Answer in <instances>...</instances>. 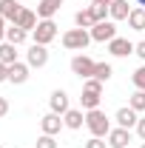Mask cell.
Masks as SVG:
<instances>
[{
  "label": "cell",
  "mask_w": 145,
  "mask_h": 148,
  "mask_svg": "<svg viewBox=\"0 0 145 148\" xmlns=\"http://www.w3.org/2000/svg\"><path fill=\"white\" fill-rule=\"evenodd\" d=\"M83 88H85V91H97V94H103V83H100L97 77H88V80H83Z\"/></svg>",
  "instance_id": "cell-27"
},
{
  "label": "cell",
  "mask_w": 145,
  "mask_h": 148,
  "mask_svg": "<svg viewBox=\"0 0 145 148\" xmlns=\"http://www.w3.org/2000/svg\"><path fill=\"white\" fill-rule=\"evenodd\" d=\"M91 3H97V6H111L114 0H91Z\"/></svg>",
  "instance_id": "cell-35"
},
{
  "label": "cell",
  "mask_w": 145,
  "mask_h": 148,
  "mask_svg": "<svg viewBox=\"0 0 145 148\" xmlns=\"http://www.w3.org/2000/svg\"><path fill=\"white\" fill-rule=\"evenodd\" d=\"M26 63L31 69H43L49 63V46H40V43H31L29 51H26Z\"/></svg>",
  "instance_id": "cell-6"
},
{
  "label": "cell",
  "mask_w": 145,
  "mask_h": 148,
  "mask_svg": "<svg viewBox=\"0 0 145 148\" xmlns=\"http://www.w3.org/2000/svg\"><path fill=\"white\" fill-rule=\"evenodd\" d=\"M128 106L137 111V114H142V111H145V91H140V88H137V91L128 97Z\"/></svg>",
  "instance_id": "cell-23"
},
{
  "label": "cell",
  "mask_w": 145,
  "mask_h": 148,
  "mask_svg": "<svg viewBox=\"0 0 145 148\" xmlns=\"http://www.w3.org/2000/svg\"><path fill=\"white\" fill-rule=\"evenodd\" d=\"M91 43V32L88 29H68L66 34H63V46L68 49V51H85Z\"/></svg>",
  "instance_id": "cell-2"
},
{
  "label": "cell",
  "mask_w": 145,
  "mask_h": 148,
  "mask_svg": "<svg viewBox=\"0 0 145 148\" xmlns=\"http://www.w3.org/2000/svg\"><path fill=\"white\" fill-rule=\"evenodd\" d=\"M94 23H97V20H94V14H91L88 6L80 9V12L74 14V26H77V29H94Z\"/></svg>",
  "instance_id": "cell-20"
},
{
  "label": "cell",
  "mask_w": 145,
  "mask_h": 148,
  "mask_svg": "<svg viewBox=\"0 0 145 148\" xmlns=\"http://www.w3.org/2000/svg\"><path fill=\"white\" fill-rule=\"evenodd\" d=\"M29 77H31V66H29V63H20L17 60V63L9 66V83H12V86H23Z\"/></svg>",
  "instance_id": "cell-8"
},
{
  "label": "cell",
  "mask_w": 145,
  "mask_h": 148,
  "mask_svg": "<svg viewBox=\"0 0 145 148\" xmlns=\"http://www.w3.org/2000/svg\"><path fill=\"white\" fill-rule=\"evenodd\" d=\"M85 148H108V143L103 137H91V140H85Z\"/></svg>",
  "instance_id": "cell-29"
},
{
  "label": "cell",
  "mask_w": 145,
  "mask_h": 148,
  "mask_svg": "<svg viewBox=\"0 0 145 148\" xmlns=\"http://www.w3.org/2000/svg\"><path fill=\"white\" fill-rule=\"evenodd\" d=\"M37 23H40V17H37V12H31V9H23L14 26H20L23 32H29V34H31V32L37 29Z\"/></svg>",
  "instance_id": "cell-16"
},
{
  "label": "cell",
  "mask_w": 145,
  "mask_h": 148,
  "mask_svg": "<svg viewBox=\"0 0 145 148\" xmlns=\"http://www.w3.org/2000/svg\"><path fill=\"white\" fill-rule=\"evenodd\" d=\"M88 32H91L94 43H111L117 37V26H114V20H100V23H94V29H88Z\"/></svg>",
  "instance_id": "cell-3"
},
{
  "label": "cell",
  "mask_w": 145,
  "mask_h": 148,
  "mask_svg": "<svg viewBox=\"0 0 145 148\" xmlns=\"http://www.w3.org/2000/svg\"><path fill=\"white\" fill-rule=\"evenodd\" d=\"M137 137H140V140H145V117H140V123H137Z\"/></svg>",
  "instance_id": "cell-31"
},
{
  "label": "cell",
  "mask_w": 145,
  "mask_h": 148,
  "mask_svg": "<svg viewBox=\"0 0 145 148\" xmlns=\"http://www.w3.org/2000/svg\"><path fill=\"white\" fill-rule=\"evenodd\" d=\"M94 69H97V60H91L88 54H77V57H71V71L77 74L80 80L94 77Z\"/></svg>",
  "instance_id": "cell-4"
},
{
  "label": "cell",
  "mask_w": 145,
  "mask_h": 148,
  "mask_svg": "<svg viewBox=\"0 0 145 148\" xmlns=\"http://www.w3.org/2000/svg\"><path fill=\"white\" fill-rule=\"evenodd\" d=\"M0 83H9V66L0 63Z\"/></svg>",
  "instance_id": "cell-32"
},
{
  "label": "cell",
  "mask_w": 145,
  "mask_h": 148,
  "mask_svg": "<svg viewBox=\"0 0 145 148\" xmlns=\"http://www.w3.org/2000/svg\"><path fill=\"white\" fill-rule=\"evenodd\" d=\"M114 120H117V125H120V128H137L140 114L131 108V106H122V108L117 111V117H114Z\"/></svg>",
  "instance_id": "cell-11"
},
{
  "label": "cell",
  "mask_w": 145,
  "mask_h": 148,
  "mask_svg": "<svg viewBox=\"0 0 145 148\" xmlns=\"http://www.w3.org/2000/svg\"><path fill=\"white\" fill-rule=\"evenodd\" d=\"M134 54L140 57V60H145V40H140V43L134 46Z\"/></svg>",
  "instance_id": "cell-30"
},
{
  "label": "cell",
  "mask_w": 145,
  "mask_h": 148,
  "mask_svg": "<svg viewBox=\"0 0 145 148\" xmlns=\"http://www.w3.org/2000/svg\"><path fill=\"white\" fill-rule=\"evenodd\" d=\"M105 140H108L111 148H128V145H131V128H120V125H117V128L108 131Z\"/></svg>",
  "instance_id": "cell-9"
},
{
  "label": "cell",
  "mask_w": 145,
  "mask_h": 148,
  "mask_svg": "<svg viewBox=\"0 0 145 148\" xmlns=\"http://www.w3.org/2000/svg\"><path fill=\"white\" fill-rule=\"evenodd\" d=\"M128 148H131V145H128Z\"/></svg>",
  "instance_id": "cell-39"
},
{
  "label": "cell",
  "mask_w": 145,
  "mask_h": 148,
  "mask_svg": "<svg viewBox=\"0 0 145 148\" xmlns=\"http://www.w3.org/2000/svg\"><path fill=\"white\" fill-rule=\"evenodd\" d=\"M131 83H134V88H140V91H145V66H140L137 71L131 74Z\"/></svg>",
  "instance_id": "cell-25"
},
{
  "label": "cell",
  "mask_w": 145,
  "mask_h": 148,
  "mask_svg": "<svg viewBox=\"0 0 145 148\" xmlns=\"http://www.w3.org/2000/svg\"><path fill=\"white\" fill-rule=\"evenodd\" d=\"M37 148H57V140L51 134H40L37 137Z\"/></svg>",
  "instance_id": "cell-28"
},
{
  "label": "cell",
  "mask_w": 145,
  "mask_h": 148,
  "mask_svg": "<svg viewBox=\"0 0 145 148\" xmlns=\"http://www.w3.org/2000/svg\"><path fill=\"white\" fill-rule=\"evenodd\" d=\"M0 148H3V145H0Z\"/></svg>",
  "instance_id": "cell-38"
},
{
  "label": "cell",
  "mask_w": 145,
  "mask_h": 148,
  "mask_svg": "<svg viewBox=\"0 0 145 148\" xmlns=\"http://www.w3.org/2000/svg\"><path fill=\"white\" fill-rule=\"evenodd\" d=\"M128 14H131V6H128V0H114L108 6V17L117 23V20H128Z\"/></svg>",
  "instance_id": "cell-17"
},
{
  "label": "cell",
  "mask_w": 145,
  "mask_h": 148,
  "mask_svg": "<svg viewBox=\"0 0 145 148\" xmlns=\"http://www.w3.org/2000/svg\"><path fill=\"white\" fill-rule=\"evenodd\" d=\"M85 125H88L91 137H108L111 120L105 117V111H103V108H94V111H85Z\"/></svg>",
  "instance_id": "cell-1"
},
{
  "label": "cell",
  "mask_w": 145,
  "mask_h": 148,
  "mask_svg": "<svg viewBox=\"0 0 145 148\" xmlns=\"http://www.w3.org/2000/svg\"><path fill=\"white\" fill-rule=\"evenodd\" d=\"M60 6H63V0H40L37 3V17L40 20H54Z\"/></svg>",
  "instance_id": "cell-13"
},
{
  "label": "cell",
  "mask_w": 145,
  "mask_h": 148,
  "mask_svg": "<svg viewBox=\"0 0 145 148\" xmlns=\"http://www.w3.org/2000/svg\"><path fill=\"white\" fill-rule=\"evenodd\" d=\"M134 46H137V43H131V40H128V37H114V40H111L108 43V51L114 57H128V54H134Z\"/></svg>",
  "instance_id": "cell-10"
},
{
  "label": "cell",
  "mask_w": 145,
  "mask_h": 148,
  "mask_svg": "<svg viewBox=\"0 0 145 148\" xmlns=\"http://www.w3.org/2000/svg\"><path fill=\"white\" fill-rule=\"evenodd\" d=\"M0 63H6V66H12V63H17V46L14 43H0Z\"/></svg>",
  "instance_id": "cell-22"
},
{
  "label": "cell",
  "mask_w": 145,
  "mask_h": 148,
  "mask_svg": "<svg viewBox=\"0 0 145 148\" xmlns=\"http://www.w3.org/2000/svg\"><path fill=\"white\" fill-rule=\"evenodd\" d=\"M128 29L145 32V9L142 6H134V9H131V14H128Z\"/></svg>",
  "instance_id": "cell-18"
},
{
  "label": "cell",
  "mask_w": 145,
  "mask_h": 148,
  "mask_svg": "<svg viewBox=\"0 0 145 148\" xmlns=\"http://www.w3.org/2000/svg\"><path fill=\"white\" fill-rule=\"evenodd\" d=\"M40 128H43V134H51V137H57L60 131L66 128V123H63V117H60V114L49 111L46 117H40Z\"/></svg>",
  "instance_id": "cell-7"
},
{
  "label": "cell",
  "mask_w": 145,
  "mask_h": 148,
  "mask_svg": "<svg viewBox=\"0 0 145 148\" xmlns=\"http://www.w3.org/2000/svg\"><path fill=\"white\" fill-rule=\"evenodd\" d=\"M63 123H66V128H71V131L83 128V125H85V111L83 108H68L63 114Z\"/></svg>",
  "instance_id": "cell-14"
},
{
  "label": "cell",
  "mask_w": 145,
  "mask_h": 148,
  "mask_svg": "<svg viewBox=\"0 0 145 148\" xmlns=\"http://www.w3.org/2000/svg\"><path fill=\"white\" fill-rule=\"evenodd\" d=\"M49 106H51V111H54V114H60V117H63L66 111L71 108V106H68V94L63 91V88L51 91V97H49Z\"/></svg>",
  "instance_id": "cell-12"
},
{
  "label": "cell",
  "mask_w": 145,
  "mask_h": 148,
  "mask_svg": "<svg viewBox=\"0 0 145 148\" xmlns=\"http://www.w3.org/2000/svg\"><path fill=\"white\" fill-rule=\"evenodd\" d=\"M140 148H145V140H142V145H140Z\"/></svg>",
  "instance_id": "cell-37"
},
{
  "label": "cell",
  "mask_w": 145,
  "mask_h": 148,
  "mask_svg": "<svg viewBox=\"0 0 145 148\" xmlns=\"http://www.w3.org/2000/svg\"><path fill=\"white\" fill-rule=\"evenodd\" d=\"M137 6H142V9H145V0H137Z\"/></svg>",
  "instance_id": "cell-36"
},
{
  "label": "cell",
  "mask_w": 145,
  "mask_h": 148,
  "mask_svg": "<svg viewBox=\"0 0 145 148\" xmlns=\"http://www.w3.org/2000/svg\"><path fill=\"white\" fill-rule=\"evenodd\" d=\"M100 103H103V94H97V91H85V88H83V97H80V108H83V111H94V108H100Z\"/></svg>",
  "instance_id": "cell-19"
},
{
  "label": "cell",
  "mask_w": 145,
  "mask_h": 148,
  "mask_svg": "<svg viewBox=\"0 0 145 148\" xmlns=\"http://www.w3.org/2000/svg\"><path fill=\"white\" fill-rule=\"evenodd\" d=\"M6 29H9V26H6V17H3V14H0V43H3V40H6Z\"/></svg>",
  "instance_id": "cell-34"
},
{
  "label": "cell",
  "mask_w": 145,
  "mask_h": 148,
  "mask_svg": "<svg viewBox=\"0 0 145 148\" xmlns=\"http://www.w3.org/2000/svg\"><path fill=\"white\" fill-rule=\"evenodd\" d=\"M114 69H111V63H97V69H94V77L100 80V83H108Z\"/></svg>",
  "instance_id": "cell-24"
},
{
  "label": "cell",
  "mask_w": 145,
  "mask_h": 148,
  "mask_svg": "<svg viewBox=\"0 0 145 148\" xmlns=\"http://www.w3.org/2000/svg\"><path fill=\"white\" fill-rule=\"evenodd\" d=\"M31 37H34V43H40V46H49L57 37V23L54 20H40L37 29L31 32Z\"/></svg>",
  "instance_id": "cell-5"
},
{
  "label": "cell",
  "mask_w": 145,
  "mask_h": 148,
  "mask_svg": "<svg viewBox=\"0 0 145 148\" xmlns=\"http://www.w3.org/2000/svg\"><path fill=\"white\" fill-rule=\"evenodd\" d=\"M20 12H23V6L17 0H0V14L6 17V23H17Z\"/></svg>",
  "instance_id": "cell-15"
},
{
  "label": "cell",
  "mask_w": 145,
  "mask_h": 148,
  "mask_svg": "<svg viewBox=\"0 0 145 148\" xmlns=\"http://www.w3.org/2000/svg\"><path fill=\"white\" fill-rule=\"evenodd\" d=\"M6 114H9V100L0 97V117H6Z\"/></svg>",
  "instance_id": "cell-33"
},
{
  "label": "cell",
  "mask_w": 145,
  "mask_h": 148,
  "mask_svg": "<svg viewBox=\"0 0 145 148\" xmlns=\"http://www.w3.org/2000/svg\"><path fill=\"white\" fill-rule=\"evenodd\" d=\"M26 37H29V32H23L20 26L9 23V29H6V43H14V46H23V43H26Z\"/></svg>",
  "instance_id": "cell-21"
},
{
  "label": "cell",
  "mask_w": 145,
  "mask_h": 148,
  "mask_svg": "<svg viewBox=\"0 0 145 148\" xmlns=\"http://www.w3.org/2000/svg\"><path fill=\"white\" fill-rule=\"evenodd\" d=\"M88 9H91V14H94L97 23H100V20H111V17H108V6H97V3H91Z\"/></svg>",
  "instance_id": "cell-26"
}]
</instances>
